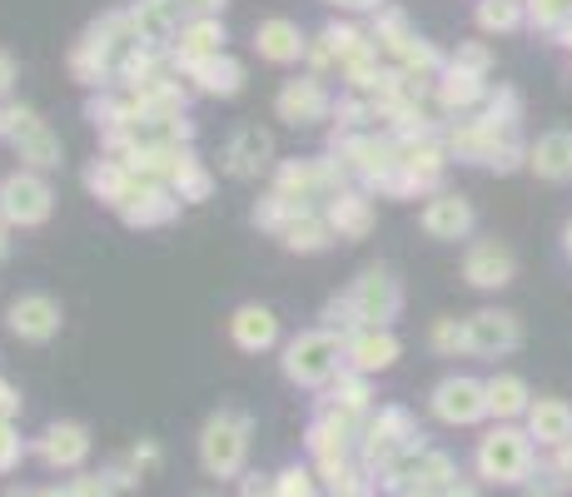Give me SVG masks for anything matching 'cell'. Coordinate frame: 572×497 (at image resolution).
Segmentation results:
<instances>
[{
	"instance_id": "obj_1",
	"label": "cell",
	"mask_w": 572,
	"mask_h": 497,
	"mask_svg": "<svg viewBox=\"0 0 572 497\" xmlns=\"http://www.w3.org/2000/svg\"><path fill=\"white\" fill-rule=\"evenodd\" d=\"M245 448H249V418L225 408L205 423V438H199V458L215 478H235L239 463H245Z\"/></svg>"
},
{
	"instance_id": "obj_2",
	"label": "cell",
	"mask_w": 572,
	"mask_h": 497,
	"mask_svg": "<svg viewBox=\"0 0 572 497\" xmlns=\"http://www.w3.org/2000/svg\"><path fill=\"white\" fill-rule=\"evenodd\" d=\"M338 354H344V344H338L334 334H304L299 344H289L284 374H289L294 384H324V378L338 374Z\"/></svg>"
},
{
	"instance_id": "obj_3",
	"label": "cell",
	"mask_w": 572,
	"mask_h": 497,
	"mask_svg": "<svg viewBox=\"0 0 572 497\" xmlns=\"http://www.w3.org/2000/svg\"><path fill=\"white\" fill-rule=\"evenodd\" d=\"M479 468H483V478L523 483V478H527V468H533V448H527L523 433L503 428V433H493V438H483V448H479Z\"/></svg>"
},
{
	"instance_id": "obj_4",
	"label": "cell",
	"mask_w": 572,
	"mask_h": 497,
	"mask_svg": "<svg viewBox=\"0 0 572 497\" xmlns=\"http://www.w3.org/2000/svg\"><path fill=\"white\" fill-rule=\"evenodd\" d=\"M348 309H354V319H364L368 329H378V324H388L404 309V294H398V284L388 279L384 269H368L364 279L354 284V294H348Z\"/></svg>"
},
{
	"instance_id": "obj_5",
	"label": "cell",
	"mask_w": 572,
	"mask_h": 497,
	"mask_svg": "<svg viewBox=\"0 0 572 497\" xmlns=\"http://www.w3.org/2000/svg\"><path fill=\"white\" fill-rule=\"evenodd\" d=\"M523 344V329H517V319L513 314H493V309H483V314H473L469 324H463V348L469 354H513V348Z\"/></svg>"
},
{
	"instance_id": "obj_6",
	"label": "cell",
	"mask_w": 572,
	"mask_h": 497,
	"mask_svg": "<svg viewBox=\"0 0 572 497\" xmlns=\"http://www.w3.org/2000/svg\"><path fill=\"white\" fill-rule=\"evenodd\" d=\"M433 414L443 423H479L489 414V388L473 384V378H448V384H438V394H433Z\"/></svg>"
},
{
	"instance_id": "obj_7",
	"label": "cell",
	"mask_w": 572,
	"mask_h": 497,
	"mask_svg": "<svg viewBox=\"0 0 572 497\" xmlns=\"http://www.w3.org/2000/svg\"><path fill=\"white\" fill-rule=\"evenodd\" d=\"M463 274H469V284H479V289H503V284L513 279V254L497 245V239H483V245L469 249Z\"/></svg>"
},
{
	"instance_id": "obj_8",
	"label": "cell",
	"mask_w": 572,
	"mask_h": 497,
	"mask_svg": "<svg viewBox=\"0 0 572 497\" xmlns=\"http://www.w3.org/2000/svg\"><path fill=\"white\" fill-rule=\"evenodd\" d=\"M413 418L404 414V408H384V418L374 423V438H368V458L374 463H388V458H398L404 448H413Z\"/></svg>"
},
{
	"instance_id": "obj_9",
	"label": "cell",
	"mask_w": 572,
	"mask_h": 497,
	"mask_svg": "<svg viewBox=\"0 0 572 497\" xmlns=\"http://www.w3.org/2000/svg\"><path fill=\"white\" fill-rule=\"evenodd\" d=\"M469 225H473V209L453 195H438L428 209H423V229H428L433 239H463Z\"/></svg>"
},
{
	"instance_id": "obj_10",
	"label": "cell",
	"mask_w": 572,
	"mask_h": 497,
	"mask_svg": "<svg viewBox=\"0 0 572 497\" xmlns=\"http://www.w3.org/2000/svg\"><path fill=\"white\" fill-rule=\"evenodd\" d=\"M0 199H6V209L20 225H36V219L50 215V189L40 185V179H10V185L0 189Z\"/></svg>"
},
{
	"instance_id": "obj_11",
	"label": "cell",
	"mask_w": 572,
	"mask_h": 497,
	"mask_svg": "<svg viewBox=\"0 0 572 497\" xmlns=\"http://www.w3.org/2000/svg\"><path fill=\"white\" fill-rule=\"evenodd\" d=\"M229 334H235V344L245 348V354H259V348H269L274 338H279V324H274L269 309H254V304H245V309L229 319Z\"/></svg>"
},
{
	"instance_id": "obj_12",
	"label": "cell",
	"mask_w": 572,
	"mask_h": 497,
	"mask_svg": "<svg viewBox=\"0 0 572 497\" xmlns=\"http://www.w3.org/2000/svg\"><path fill=\"white\" fill-rule=\"evenodd\" d=\"M324 110H328V100H324L319 80H294L289 90L279 95V115H284V120H289V125L324 120Z\"/></svg>"
},
{
	"instance_id": "obj_13",
	"label": "cell",
	"mask_w": 572,
	"mask_h": 497,
	"mask_svg": "<svg viewBox=\"0 0 572 497\" xmlns=\"http://www.w3.org/2000/svg\"><path fill=\"white\" fill-rule=\"evenodd\" d=\"M269 155H274L269 135L249 125V130H239L235 140H229V175H239V179H245V175H259V169L269 165Z\"/></svg>"
},
{
	"instance_id": "obj_14",
	"label": "cell",
	"mask_w": 572,
	"mask_h": 497,
	"mask_svg": "<svg viewBox=\"0 0 572 497\" xmlns=\"http://www.w3.org/2000/svg\"><path fill=\"white\" fill-rule=\"evenodd\" d=\"M10 329L26 338H50L60 329V309L50 299H20L16 309H10Z\"/></svg>"
},
{
	"instance_id": "obj_15",
	"label": "cell",
	"mask_w": 572,
	"mask_h": 497,
	"mask_svg": "<svg viewBox=\"0 0 572 497\" xmlns=\"http://www.w3.org/2000/svg\"><path fill=\"white\" fill-rule=\"evenodd\" d=\"M533 169L543 179H572V135L568 130H553L538 140L533 150Z\"/></svg>"
},
{
	"instance_id": "obj_16",
	"label": "cell",
	"mask_w": 572,
	"mask_h": 497,
	"mask_svg": "<svg viewBox=\"0 0 572 497\" xmlns=\"http://www.w3.org/2000/svg\"><path fill=\"white\" fill-rule=\"evenodd\" d=\"M16 120V145H26V155L36 165H60V145L50 140V130L36 120V115H26V110H16L10 115Z\"/></svg>"
},
{
	"instance_id": "obj_17",
	"label": "cell",
	"mask_w": 572,
	"mask_h": 497,
	"mask_svg": "<svg viewBox=\"0 0 572 497\" xmlns=\"http://www.w3.org/2000/svg\"><path fill=\"white\" fill-rule=\"evenodd\" d=\"M85 453H90V438H85L80 423H60L46 433V458L56 468H76V463H85Z\"/></svg>"
},
{
	"instance_id": "obj_18",
	"label": "cell",
	"mask_w": 572,
	"mask_h": 497,
	"mask_svg": "<svg viewBox=\"0 0 572 497\" xmlns=\"http://www.w3.org/2000/svg\"><path fill=\"white\" fill-rule=\"evenodd\" d=\"M175 26H179V0H140V10H135V30H140V40H150V46L169 40Z\"/></svg>"
},
{
	"instance_id": "obj_19",
	"label": "cell",
	"mask_w": 572,
	"mask_h": 497,
	"mask_svg": "<svg viewBox=\"0 0 572 497\" xmlns=\"http://www.w3.org/2000/svg\"><path fill=\"white\" fill-rule=\"evenodd\" d=\"M219 46H225V26L209 16H199L195 26L185 30V40H179V56H185V66H199V60L219 56Z\"/></svg>"
},
{
	"instance_id": "obj_20",
	"label": "cell",
	"mask_w": 572,
	"mask_h": 497,
	"mask_svg": "<svg viewBox=\"0 0 572 497\" xmlns=\"http://www.w3.org/2000/svg\"><path fill=\"white\" fill-rule=\"evenodd\" d=\"M533 438L568 443L572 438V408L558 404V398H538V404H533Z\"/></svg>"
},
{
	"instance_id": "obj_21",
	"label": "cell",
	"mask_w": 572,
	"mask_h": 497,
	"mask_svg": "<svg viewBox=\"0 0 572 497\" xmlns=\"http://www.w3.org/2000/svg\"><path fill=\"white\" fill-rule=\"evenodd\" d=\"M259 56H269V60H299V50H304V36L289 26V20H269V26H259Z\"/></svg>"
},
{
	"instance_id": "obj_22",
	"label": "cell",
	"mask_w": 572,
	"mask_h": 497,
	"mask_svg": "<svg viewBox=\"0 0 572 497\" xmlns=\"http://www.w3.org/2000/svg\"><path fill=\"white\" fill-rule=\"evenodd\" d=\"M348 354H354V364L364 368V374H374V368H388L398 358V344L388 334H378V329H368V334H358L354 344H348Z\"/></svg>"
},
{
	"instance_id": "obj_23",
	"label": "cell",
	"mask_w": 572,
	"mask_h": 497,
	"mask_svg": "<svg viewBox=\"0 0 572 497\" xmlns=\"http://www.w3.org/2000/svg\"><path fill=\"white\" fill-rule=\"evenodd\" d=\"M189 70H195L199 85H205L209 95H235V90H239V76H245L235 60H219V56L199 60V66H189Z\"/></svg>"
},
{
	"instance_id": "obj_24",
	"label": "cell",
	"mask_w": 572,
	"mask_h": 497,
	"mask_svg": "<svg viewBox=\"0 0 572 497\" xmlns=\"http://www.w3.org/2000/svg\"><path fill=\"white\" fill-rule=\"evenodd\" d=\"M489 408L497 418H513V414H523L527 408V388H523V378H493L489 384Z\"/></svg>"
},
{
	"instance_id": "obj_25",
	"label": "cell",
	"mask_w": 572,
	"mask_h": 497,
	"mask_svg": "<svg viewBox=\"0 0 572 497\" xmlns=\"http://www.w3.org/2000/svg\"><path fill=\"white\" fill-rule=\"evenodd\" d=\"M334 229L338 235H364L368 229V199H358V195H344V199H334Z\"/></svg>"
},
{
	"instance_id": "obj_26",
	"label": "cell",
	"mask_w": 572,
	"mask_h": 497,
	"mask_svg": "<svg viewBox=\"0 0 572 497\" xmlns=\"http://www.w3.org/2000/svg\"><path fill=\"white\" fill-rule=\"evenodd\" d=\"M284 245L289 249H324V225L319 219H294V225H284Z\"/></svg>"
},
{
	"instance_id": "obj_27",
	"label": "cell",
	"mask_w": 572,
	"mask_h": 497,
	"mask_svg": "<svg viewBox=\"0 0 572 497\" xmlns=\"http://www.w3.org/2000/svg\"><path fill=\"white\" fill-rule=\"evenodd\" d=\"M479 20H483V30H513L523 16H517V0H489L479 10Z\"/></svg>"
},
{
	"instance_id": "obj_28",
	"label": "cell",
	"mask_w": 572,
	"mask_h": 497,
	"mask_svg": "<svg viewBox=\"0 0 572 497\" xmlns=\"http://www.w3.org/2000/svg\"><path fill=\"white\" fill-rule=\"evenodd\" d=\"M443 100H448V105H473V100H479V76L453 70V76L443 80Z\"/></svg>"
},
{
	"instance_id": "obj_29",
	"label": "cell",
	"mask_w": 572,
	"mask_h": 497,
	"mask_svg": "<svg viewBox=\"0 0 572 497\" xmlns=\"http://www.w3.org/2000/svg\"><path fill=\"white\" fill-rule=\"evenodd\" d=\"M533 16L543 20V26H553V20L572 16V0H533Z\"/></svg>"
},
{
	"instance_id": "obj_30",
	"label": "cell",
	"mask_w": 572,
	"mask_h": 497,
	"mask_svg": "<svg viewBox=\"0 0 572 497\" xmlns=\"http://www.w3.org/2000/svg\"><path fill=\"white\" fill-rule=\"evenodd\" d=\"M279 497H309V473H299V468H289L279 478Z\"/></svg>"
},
{
	"instance_id": "obj_31",
	"label": "cell",
	"mask_w": 572,
	"mask_h": 497,
	"mask_svg": "<svg viewBox=\"0 0 572 497\" xmlns=\"http://www.w3.org/2000/svg\"><path fill=\"white\" fill-rule=\"evenodd\" d=\"M433 348H463V324H438L433 329Z\"/></svg>"
},
{
	"instance_id": "obj_32",
	"label": "cell",
	"mask_w": 572,
	"mask_h": 497,
	"mask_svg": "<svg viewBox=\"0 0 572 497\" xmlns=\"http://www.w3.org/2000/svg\"><path fill=\"white\" fill-rule=\"evenodd\" d=\"M16 453H20V443L10 438V428H0V468H10V463H16Z\"/></svg>"
},
{
	"instance_id": "obj_33",
	"label": "cell",
	"mask_w": 572,
	"mask_h": 497,
	"mask_svg": "<svg viewBox=\"0 0 572 497\" xmlns=\"http://www.w3.org/2000/svg\"><path fill=\"white\" fill-rule=\"evenodd\" d=\"M225 0H179V10H195V16H209V10H219Z\"/></svg>"
},
{
	"instance_id": "obj_34",
	"label": "cell",
	"mask_w": 572,
	"mask_h": 497,
	"mask_svg": "<svg viewBox=\"0 0 572 497\" xmlns=\"http://www.w3.org/2000/svg\"><path fill=\"white\" fill-rule=\"evenodd\" d=\"M443 497H479V493L463 488V483H448V488H443Z\"/></svg>"
},
{
	"instance_id": "obj_35",
	"label": "cell",
	"mask_w": 572,
	"mask_h": 497,
	"mask_svg": "<svg viewBox=\"0 0 572 497\" xmlns=\"http://www.w3.org/2000/svg\"><path fill=\"white\" fill-rule=\"evenodd\" d=\"M245 497H269V488H264V483H249Z\"/></svg>"
},
{
	"instance_id": "obj_36",
	"label": "cell",
	"mask_w": 572,
	"mask_h": 497,
	"mask_svg": "<svg viewBox=\"0 0 572 497\" xmlns=\"http://www.w3.org/2000/svg\"><path fill=\"white\" fill-rule=\"evenodd\" d=\"M0 85H10V60L0 56Z\"/></svg>"
},
{
	"instance_id": "obj_37",
	"label": "cell",
	"mask_w": 572,
	"mask_h": 497,
	"mask_svg": "<svg viewBox=\"0 0 572 497\" xmlns=\"http://www.w3.org/2000/svg\"><path fill=\"white\" fill-rule=\"evenodd\" d=\"M338 6H378V0H338Z\"/></svg>"
},
{
	"instance_id": "obj_38",
	"label": "cell",
	"mask_w": 572,
	"mask_h": 497,
	"mask_svg": "<svg viewBox=\"0 0 572 497\" xmlns=\"http://www.w3.org/2000/svg\"><path fill=\"white\" fill-rule=\"evenodd\" d=\"M563 239H568V254H572V219H568V229H563Z\"/></svg>"
},
{
	"instance_id": "obj_39",
	"label": "cell",
	"mask_w": 572,
	"mask_h": 497,
	"mask_svg": "<svg viewBox=\"0 0 572 497\" xmlns=\"http://www.w3.org/2000/svg\"><path fill=\"white\" fill-rule=\"evenodd\" d=\"M338 497H358V493H338Z\"/></svg>"
},
{
	"instance_id": "obj_40",
	"label": "cell",
	"mask_w": 572,
	"mask_h": 497,
	"mask_svg": "<svg viewBox=\"0 0 572 497\" xmlns=\"http://www.w3.org/2000/svg\"><path fill=\"white\" fill-rule=\"evenodd\" d=\"M543 497H553V493H543Z\"/></svg>"
}]
</instances>
